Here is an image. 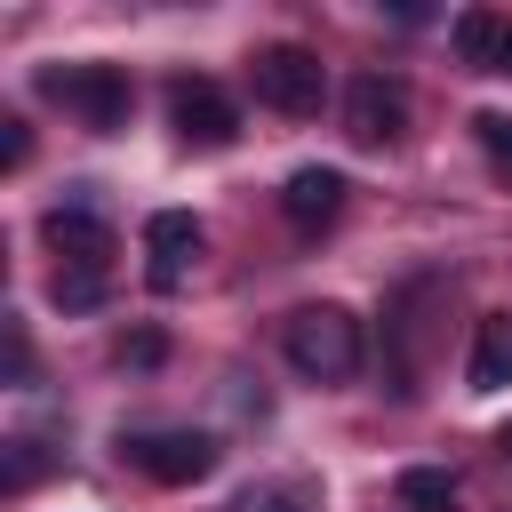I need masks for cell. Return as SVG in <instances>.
Returning <instances> with one entry per match:
<instances>
[{"label": "cell", "instance_id": "1", "mask_svg": "<svg viewBox=\"0 0 512 512\" xmlns=\"http://www.w3.org/2000/svg\"><path fill=\"white\" fill-rule=\"evenodd\" d=\"M40 96L64 104V112H72L80 128H96V136L128 128V112H136V88H128L120 64H48V72H40Z\"/></svg>", "mask_w": 512, "mask_h": 512}, {"label": "cell", "instance_id": "2", "mask_svg": "<svg viewBox=\"0 0 512 512\" xmlns=\"http://www.w3.org/2000/svg\"><path fill=\"white\" fill-rule=\"evenodd\" d=\"M288 360H296V376H320V384L352 376V368H360V320H352L344 304H304V312H288Z\"/></svg>", "mask_w": 512, "mask_h": 512}, {"label": "cell", "instance_id": "3", "mask_svg": "<svg viewBox=\"0 0 512 512\" xmlns=\"http://www.w3.org/2000/svg\"><path fill=\"white\" fill-rule=\"evenodd\" d=\"M248 80H256V104H272V112H288V120H312L320 96H328V64H320L312 48H296V40L256 48V56H248Z\"/></svg>", "mask_w": 512, "mask_h": 512}, {"label": "cell", "instance_id": "4", "mask_svg": "<svg viewBox=\"0 0 512 512\" xmlns=\"http://www.w3.org/2000/svg\"><path fill=\"white\" fill-rule=\"evenodd\" d=\"M120 456H128L144 480H160V488H192V480H208V472H216V440H208V432H192V424L128 432V440H120Z\"/></svg>", "mask_w": 512, "mask_h": 512}, {"label": "cell", "instance_id": "5", "mask_svg": "<svg viewBox=\"0 0 512 512\" xmlns=\"http://www.w3.org/2000/svg\"><path fill=\"white\" fill-rule=\"evenodd\" d=\"M168 120H176V136L200 144V152L240 144V104H232L216 80H176V88H168Z\"/></svg>", "mask_w": 512, "mask_h": 512}, {"label": "cell", "instance_id": "6", "mask_svg": "<svg viewBox=\"0 0 512 512\" xmlns=\"http://www.w3.org/2000/svg\"><path fill=\"white\" fill-rule=\"evenodd\" d=\"M40 240L64 256V272H112V224L88 200H56L40 216Z\"/></svg>", "mask_w": 512, "mask_h": 512}, {"label": "cell", "instance_id": "7", "mask_svg": "<svg viewBox=\"0 0 512 512\" xmlns=\"http://www.w3.org/2000/svg\"><path fill=\"white\" fill-rule=\"evenodd\" d=\"M200 248H208V232H200V216H184V208H160L152 224H144V280L168 296V288H184L192 280V264H200Z\"/></svg>", "mask_w": 512, "mask_h": 512}, {"label": "cell", "instance_id": "8", "mask_svg": "<svg viewBox=\"0 0 512 512\" xmlns=\"http://www.w3.org/2000/svg\"><path fill=\"white\" fill-rule=\"evenodd\" d=\"M400 128H408V88L384 80V72H360L344 88V136L352 144H392Z\"/></svg>", "mask_w": 512, "mask_h": 512}, {"label": "cell", "instance_id": "9", "mask_svg": "<svg viewBox=\"0 0 512 512\" xmlns=\"http://www.w3.org/2000/svg\"><path fill=\"white\" fill-rule=\"evenodd\" d=\"M344 168H296L288 184H280V216L296 224V232H328L336 216H344Z\"/></svg>", "mask_w": 512, "mask_h": 512}, {"label": "cell", "instance_id": "10", "mask_svg": "<svg viewBox=\"0 0 512 512\" xmlns=\"http://www.w3.org/2000/svg\"><path fill=\"white\" fill-rule=\"evenodd\" d=\"M464 384H472V392H504V384H512V312H488V320L472 328Z\"/></svg>", "mask_w": 512, "mask_h": 512}, {"label": "cell", "instance_id": "11", "mask_svg": "<svg viewBox=\"0 0 512 512\" xmlns=\"http://www.w3.org/2000/svg\"><path fill=\"white\" fill-rule=\"evenodd\" d=\"M448 40H456L464 64L496 72V64H504V40H512V16H496V8H464V16L448 24Z\"/></svg>", "mask_w": 512, "mask_h": 512}, {"label": "cell", "instance_id": "12", "mask_svg": "<svg viewBox=\"0 0 512 512\" xmlns=\"http://www.w3.org/2000/svg\"><path fill=\"white\" fill-rule=\"evenodd\" d=\"M392 488H400V504H408V512H456V480H448L440 464H408Z\"/></svg>", "mask_w": 512, "mask_h": 512}, {"label": "cell", "instance_id": "13", "mask_svg": "<svg viewBox=\"0 0 512 512\" xmlns=\"http://www.w3.org/2000/svg\"><path fill=\"white\" fill-rule=\"evenodd\" d=\"M48 296H56V312H96V304H104V272H64V264H56Z\"/></svg>", "mask_w": 512, "mask_h": 512}, {"label": "cell", "instance_id": "14", "mask_svg": "<svg viewBox=\"0 0 512 512\" xmlns=\"http://www.w3.org/2000/svg\"><path fill=\"white\" fill-rule=\"evenodd\" d=\"M472 136H480V152H488V168L512 184V112H480L472 120Z\"/></svg>", "mask_w": 512, "mask_h": 512}, {"label": "cell", "instance_id": "15", "mask_svg": "<svg viewBox=\"0 0 512 512\" xmlns=\"http://www.w3.org/2000/svg\"><path fill=\"white\" fill-rule=\"evenodd\" d=\"M24 152H32V128L8 112V120H0V160H8V168H24Z\"/></svg>", "mask_w": 512, "mask_h": 512}, {"label": "cell", "instance_id": "16", "mask_svg": "<svg viewBox=\"0 0 512 512\" xmlns=\"http://www.w3.org/2000/svg\"><path fill=\"white\" fill-rule=\"evenodd\" d=\"M8 384H32V344H24L16 320H8Z\"/></svg>", "mask_w": 512, "mask_h": 512}, {"label": "cell", "instance_id": "17", "mask_svg": "<svg viewBox=\"0 0 512 512\" xmlns=\"http://www.w3.org/2000/svg\"><path fill=\"white\" fill-rule=\"evenodd\" d=\"M120 360H136V368H152V360H160V336H152V328H144V336H128V344H120Z\"/></svg>", "mask_w": 512, "mask_h": 512}, {"label": "cell", "instance_id": "18", "mask_svg": "<svg viewBox=\"0 0 512 512\" xmlns=\"http://www.w3.org/2000/svg\"><path fill=\"white\" fill-rule=\"evenodd\" d=\"M240 512H296V504H288V496H248Z\"/></svg>", "mask_w": 512, "mask_h": 512}, {"label": "cell", "instance_id": "19", "mask_svg": "<svg viewBox=\"0 0 512 512\" xmlns=\"http://www.w3.org/2000/svg\"><path fill=\"white\" fill-rule=\"evenodd\" d=\"M496 448H504V464H512V424H504V432H496Z\"/></svg>", "mask_w": 512, "mask_h": 512}, {"label": "cell", "instance_id": "20", "mask_svg": "<svg viewBox=\"0 0 512 512\" xmlns=\"http://www.w3.org/2000/svg\"><path fill=\"white\" fill-rule=\"evenodd\" d=\"M496 72H512V40H504V64H496Z\"/></svg>", "mask_w": 512, "mask_h": 512}]
</instances>
